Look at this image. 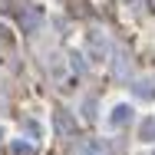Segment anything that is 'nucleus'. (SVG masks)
I'll return each mask as SVG.
<instances>
[{"label": "nucleus", "mask_w": 155, "mask_h": 155, "mask_svg": "<svg viewBox=\"0 0 155 155\" xmlns=\"http://www.w3.org/2000/svg\"><path fill=\"white\" fill-rule=\"evenodd\" d=\"M129 119H132V109H129V106H116V109H112V119H109V122H112V125H125Z\"/></svg>", "instance_id": "f257e3e1"}, {"label": "nucleus", "mask_w": 155, "mask_h": 155, "mask_svg": "<svg viewBox=\"0 0 155 155\" xmlns=\"http://www.w3.org/2000/svg\"><path fill=\"white\" fill-rule=\"evenodd\" d=\"M20 23H23V30H33V27L40 23V10H27V13H20Z\"/></svg>", "instance_id": "f03ea898"}, {"label": "nucleus", "mask_w": 155, "mask_h": 155, "mask_svg": "<svg viewBox=\"0 0 155 155\" xmlns=\"http://www.w3.org/2000/svg\"><path fill=\"white\" fill-rule=\"evenodd\" d=\"M139 135H142L145 142H155V119H145L142 129H139Z\"/></svg>", "instance_id": "7ed1b4c3"}, {"label": "nucleus", "mask_w": 155, "mask_h": 155, "mask_svg": "<svg viewBox=\"0 0 155 155\" xmlns=\"http://www.w3.org/2000/svg\"><path fill=\"white\" fill-rule=\"evenodd\" d=\"M13 155H36V149L30 142H13Z\"/></svg>", "instance_id": "20e7f679"}, {"label": "nucleus", "mask_w": 155, "mask_h": 155, "mask_svg": "<svg viewBox=\"0 0 155 155\" xmlns=\"http://www.w3.org/2000/svg\"><path fill=\"white\" fill-rule=\"evenodd\" d=\"M135 96H142V99H152V96H155L152 83H139V86H135Z\"/></svg>", "instance_id": "39448f33"}, {"label": "nucleus", "mask_w": 155, "mask_h": 155, "mask_svg": "<svg viewBox=\"0 0 155 155\" xmlns=\"http://www.w3.org/2000/svg\"><path fill=\"white\" fill-rule=\"evenodd\" d=\"M56 125H60V132H69V129H73V125H69V119H66L63 112H60V116H56Z\"/></svg>", "instance_id": "423d86ee"}]
</instances>
